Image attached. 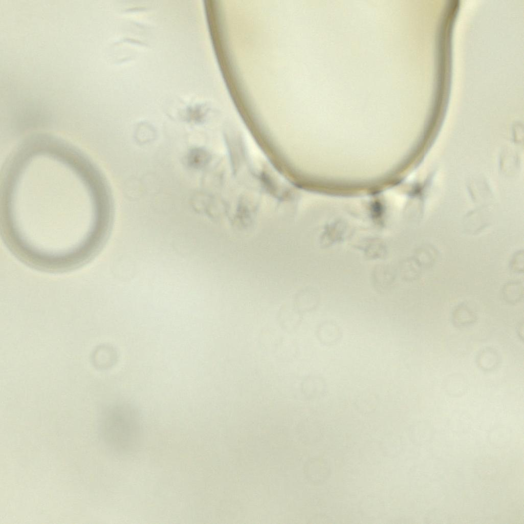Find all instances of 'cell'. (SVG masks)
<instances>
[{"mask_svg":"<svg viewBox=\"0 0 524 524\" xmlns=\"http://www.w3.org/2000/svg\"><path fill=\"white\" fill-rule=\"evenodd\" d=\"M127 416L119 421L106 424L102 432L106 442L118 450H128L138 441L140 428L138 421Z\"/></svg>","mask_w":524,"mask_h":524,"instance_id":"obj_1","label":"cell"},{"mask_svg":"<svg viewBox=\"0 0 524 524\" xmlns=\"http://www.w3.org/2000/svg\"><path fill=\"white\" fill-rule=\"evenodd\" d=\"M208 159L207 152L202 149H193L188 157V162L193 167H200L205 163Z\"/></svg>","mask_w":524,"mask_h":524,"instance_id":"obj_2","label":"cell"}]
</instances>
